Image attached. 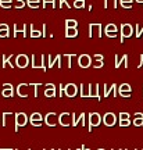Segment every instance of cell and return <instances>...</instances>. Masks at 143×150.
Returning <instances> with one entry per match:
<instances>
[{"label":"cell","instance_id":"1","mask_svg":"<svg viewBox=\"0 0 143 150\" xmlns=\"http://www.w3.org/2000/svg\"><path fill=\"white\" fill-rule=\"evenodd\" d=\"M45 60H46V56H45V54H40L39 57H36V56L33 54V56H32V67H33V70H38V68H43V70L46 71Z\"/></svg>","mask_w":143,"mask_h":150},{"label":"cell","instance_id":"2","mask_svg":"<svg viewBox=\"0 0 143 150\" xmlns=\"http://www.w3.org/2000/svg\"><path fill=\"white\" fill-rule=\"evenodd\" d=\"M133 33V27L131 24H122L121 25V43H124V39L131 38Z\"/></svg>","mask_w":143,"mask_h":150},{"label":"cell","instance_id":"3","mask_svg":"<svg viewBox=\"0 0 143 150\" xmlns=\"http://www.w3.org/2000/svg\"><path fill=\"white\" fill-rule=\"evenodd\" d=\"M45 122L47 127H56L57 124H60V115H57L56 112H49V114H46Z\"/></svg>","mask_w":143,"mask_h":150},{"label":"cell","instance_id":"4","mask_svg":"<svg viewBox=\"0 0 143 150\" xmlns=\"http://www.w3.org/2000/svg\"><path fill=\"white\" fill-rule=\"evenodd\" d=\"M101 122V115L99 112H90L89 114V131L93 129V127H99Z\"/></svg>","mask_w":143,"mask_h":150},{"label":"cell","instance_id":"5","mask_svg":"<svg viewBox=\"0 0 143 150\" xmlns=\"http://www.w3.org/2000/svg\"><path fill=\"white\" fill-rule=\"evenodd\" d=\"M28 122V117L25 112H17L16 114V131H18V128L25 127Z\"/></svg>","mask_w":143,"mask_h":150},{"label":"cell","instance_id":"6","mask_svg":"<svg viewBox=\"0 0 143 150\" xmlns=\"http://www.w3.org/2000/svg\"><path fill=\"white\" fill-rule=\"evenodd\" d=\"M78 65H79L81 68H89L90 65H92L90 56H88V54H81L79 57H78Z\"/></svg>","mask_w":143,"mask_h":150},{"label":"cell","instance_id":"7","mask_svg":"<svg viewBox=\"0 0 143 150\" xmlns=\"http://www.w3.org/2000/svg\"><path fill=\"white\" fill-rule=\"evenodd\" d=\"M60 125L61 127H72V114L69 112H61L60 114Z\"/></svg>","mask_w":143,"mask_h":150},{"label":"cell","instance_id":"8","mask_svg":"<svg viewBox=\"0 0 143 150\" xmlns=\"http://www.w3.org/2000/svg\"><path fill=\"white\" fill-rule=\"evenodd\" d=\"M103 122L106 127H114L117 122V117L114 112H106L104 117H103Z\"/></svg>","mask_w":143,"mask_h":150},{"label":"cell","instance_id":"9","mask_svg":"<svg viewBox=\"0 0 143 150\" xmlns=\"http://www.w3.org/2000/svg\"><path fill=\"white\" fill-rule=\"evenodd\" d=\"M93 85H85V83H81V97H92L93 96Z\"/></svg>","mask_w":143,"mask_h":150},{"label":"cell","instance_id":"10","mask_svg":"<svg viewBox=\"0 0 143 150\" xmlns=\"http://www.w3.org/2000/svg\"><path fill=\"white\" fill-rule=\"evenodd\" d=\"M16 61H17V67H18V68H25V67L29 64V59H28L27 54H18Z\"/></svg>","mask_w":143,"mask_h":150},{"label":"cell","instance_id":"11","mask_svg":"<svg viewBox=\"0 0 143 150\" xmlns=\"http://www.w3.org/2000/svg\"><path fill=\"white\" fill-rule=\"evenodd\" d=\"M76 85H74V83H68V85L64 86V95L68 97H74L76 96Z\"/></svg>","mask_w":143,"mask_h":150},{"label":"cell","instance_id":"12","mask_svg":"<svg viewBox=\"0 0 143 150\" xmlns=\"http://www.w3.org/2000/svg\"><path fill=\"white\" fill-rule=\"evenodd\" d=\"M118 93L122 97H131V85L129 83H122L118 88Z\"/></svg>","mask_w":143,"mask_h":150},{"label":"cell","instance_id":"13","mask_svg":"<svg viewBox=\"0 0 143 150\" xmlns=\"http://www.w3.org/2000/svg\"><path fill=\"white\" fill-rule=\"evenodd\" d=\"M42 115L39 114V112H33L31 117H29V121L33 127H42Z\"/></svg>","mask_w":143,"mask_h":150},{"label":"cell","instance_id":"14","mask_svg":"<svg viewBox=\"0 0 143 150\" xmlns=\"http://www.w3.org/2000/svg\"><path fill=\"white\" fill-rule=\"evenodd\" d=\"M104 32H106V35L108 38H114L117 36V32H118V28H117V25H114V24H108L106 27V29H104Z\"/></svg>","mask_w":143,"mask_h":150},{"label":"cell","instance_id":"15","mask_svg":"<svg viewBox=\"0 0 143 150\" xmlns=\"http://www.w3.org/2000/svg\"><path fill=\"white\" fill-rule=\"evenodd\" d=\"M95 32L97 33L99 38H101V25L100 24H90L89 25V38L93 36Z\"/></svg>","mask_w":143,"mask_h":150},{"label":"cell","instance_id":"16","mask_svg":"<svg viewBox=\"0 0 143 150\" xmlns=\"http://www.w3.org/2000/svg\"><path fill=\"white\" fill-rule=\"evenodd\" d=\"M85 118L86 115L84 112H81L79 117H76V114H72V127H76V125H85Z\"/></svg>","mask_w":143,"mask_h":150},{"label":"cell","instance_id":"17","mask_svg":"<svg viewBox=\"0 0 143 150\" xmlns=\"http://www.w3.org/2000/svg\"><path fill=\"white\" fill-rule=\"evenodd\" d=\"M103 89H104V93H103V96L104 97H108L110 96V93H113V96H117V93H115L117 85L115 83H113L110 88H107V85H103Z\"/></svg>","mask_w":143,"mask_h":150},{"label":"cell","instance_id":"18","mask_svg":"<svg viewBox=\"0 0 143 150\" xmlns=\"http://www.w3.org/2000/svg\"><path fill=\"white\" fill-rule=\"evenodd\" d=\"M27 83H21V85H18V88H17V92H18V96L20 97H28V93H27V89H28Z\"/></svg>","mask_w":143,"mask_h":150},{"label":"cell","instance_id":"19","mask_svg":"<svg viewBox=\"0 0 143 150\" xmlns=\"http://www.w3.org/2000/svg\"><path fill=\"white\" fill-rule=\"evenodd\" d=\"M78 35V28H67L65 27V36L67 38H75Z\"/></svg>","mask_w":143,"mask_h":150},{"label":"cell","instance_id":"20","mask_svg":"<svg viewBox=\"0 0 143 150\" xmlns=\"http://www.w3.org/2000/svg\"><path fill=\"white\" fill-rule=\"evenodd\" d=\"M7 64H10L11 67H14V64H13V54H11V56H8V57L3 54V63H1V68H4Z\"/></svg>","mask_w":143,"mask_h":150},{"label":"cell","instance_id":"21","mask_svg":"<svg viewBox=\"0 0 143 150\" xmlns=\"http://www.w3.org/2000/svg\"><path fill=\"white\" fill-rule=\"evenodd\" d=\"M13 29H14V33H13V36H14V38H16L20 32H22V33H24V36H25V32H27V25H24L22 28H20L18 25H14V27H13Z\"/></svg>","mask_w":143,"mask_h":150},{"label":"cell","instance_id":"22","mask_svg":"<svg viewBox=\"0 0 143 150\" xmlns=\"http://www.w3.org/2000/svg\"><path fill=\"white\" fill-rule=\"evenodd\" d=\"M45 97H54L56 96V88H49V89H45Z\"/></svg>","mask_w":143,"mask_h":150},{"label":"cell","instance_id":"23","mask_svg":"<svg viewBox=\"0 0 143 150\" xmlns=\"http://www.w3.org/2000/svg\"><path fill=\"white\" fill-rule=\"evenodd\" d=\"M40 0H27V4L29 8H39Z\"/></svg>","mask_w":143,"mask_h":150},{"label":"cell","instance_id":"24","mask_svg":"<svg viewBox=\"0 0 143 150\" xmlns=\"http://www.w3.org/2000/svg\"><path fill=\"white\" fill-rule=\"evenodd\" d=\"M40 36H42V32H40V31H38V29H35L33 25H31V38L36 39V38H40Z\"/></svg>","mask_w":143,"mask_h":150},{"label":"cell","instance_id":"25","mask_svg":"<svg viewBox=\"0 0 143 150\" xmlns=\"http://www.w3.org/2000/svg\"><path fill=\"white\" fill-rule=\"evenodd\" d=\"M122 8H132V0H120Z\"/></svg>","mask_w":143,"mask_h":150},{"label":"cell","instance_id":"26","mask_svg":"<svg viewBox=\"0 0 143 150\" xmlns=\"http://www.w3.org/2000/svg\"><path fill=\"white\" fill-rule=\"evenodd\" d=\"M1 95H3L4 97H13V96H14V89H11V88L3 89V92H1Z\"/></svg>","mask_w":143,"mask_h":150},{"label":"cell","instance_id":"27","mask_svg":"<svg viewBox=\"0 0 143 150\" xmlns=\"http://www.w3.org/2000/svg\"><path fill=\"white\" fill-rule=\"evenodd\" d=\"M121 63H125V54L124 56H115V68H120Z\"/></svg>","mask_w":143,"mask_h":150},{"label":"cell","instance_id":"28","mask_svg":"<svg viewBox=\"0 0 143 150\" xmlns=\"http://www.w3.org/2000/svg\"><path fill=\"white\" fill-rule=\"evenodd\" d=\"M0 7H3V8H11L13 3H11V0H0Z\"/></svg>","mask_w":143,"mask_h":150},{"label":"cell","instance_id":"29","mask_svg":"<svg viewBox=\"0 0 143 150\" xmlns=\"http://www.w3.org/2000/svg\"><path fill=\"white\" fill-rule=\"evenodd\" d=\"M143 35V25L139 27V25H135V36L136 38H140Z\"/></svg>","mask_w":143,"mask_h":150},{"label":"cell","instance_id":"30","mask_svg":"<svg viewBox=\"0 0 143 150\" xmlns=\"http://www.w3.org/2000/svg\"><path fill=\"white\" fill-rule=\"evenodd\" d=\"M110 4H113V8H117V0H104V8H108Z\"/></svg>","mask_w":143,"mask_h":150},{"label":"cell","instance_id":"31","mask_svg":"<svg viewBox=\"0 0 143 150\" xmlns=\"http://www.w3.org/2000/svg\"><path fill=\"white\" fill-rule=\"evenodd\" d=\"M74 7L75 8H84L85 7V0H75Z\"/></svg>","mask_w":143,"mask_h":150},{"label":"cell","instance_id":"32","mask_svg":"<svg viewBox=\"0 0 143 150\" xmlns=\"http://www.w3.org/2000/svg\"><path fill=\"white\" fill-rule=\"evenodd\" d=\"M76 25H78V22L75 21V20H67L65 21V27L67 28H75Z\"/></svg>","mask_w":143,"mask_h":150},{"label":"cell","instance_id":"33","mask_svg":"<svg viewBox=\"0 0 143 150\" xmlns=\"http://www.w3.org/2000/svg\"><path fill=\"white\" fill-rule=\"evenodd\" d=\"M11 115H13L11 112H4V114H3V118H1V124H3V127L7 125V120H8Z\"/></svg>","mask_w":143,"mask_h":150},{"label":"cell","instance_id":"34","mask_svg":"<svg viewBox=\"0 0 143 150\" xmlns=\"http://www.w3.org/2000/svg\"><path fill=\"white\" fill-rule=\"evenodd\" d=\"M132 124L135 127H143V117L142 118H133Z\"/></svg>","mask_w":143,"mask_h":150},{"label":"cell","instance_id":"35","mask_svg":"<svg viewBox=\"0 0 143 150\" xmlns=\"http://www.w3.org/2000/svg\"><path fill=\"white\" fill-rule=\"evenodd\" d=\"M8 36V28H0V38Z\"/></svg>","mask_w":143,"mask_h":150},{"label":"cell","instance_id":"36","mask_svg":"<svg viewBox=\"0 0 143 150\" xmlns=\"http://www.w3.org/2000/svg\"><path fill=\"white\" fill-rule=\"evenodd\" d=\"M16 8H24L25 7V3H24V0H17V3L14 4Z\"/></svg>","mask_w":143,"mask_h":150},{"label":"cell","instance_id":"37","mask_svg":"<svg viewBox=\"0 0 143 150\" xmlns=\"http://www.w3.org/2000/svg\"><path fill=\"white\" fill-rule=\"evenodd\" d=\"M56 0H43V8H46V4L47 3H52V7L53 8H56V3H54Z\"/></svg>","mask_w":143,"mask_h":150},{"label":"cell","instance_id":"38","mask_svg":"<svg viewBox=\"0 0 143 150\" xmlns=\"http://www.w3.org/2000/svg\"><path fill=\"white\" fill-rule=\"evenodd\" d=\"M129 124H131L129 120H120V125L121 127H129Z\"/></svg>","mask_w":143,"mask_h":150},{"label":"cell","instance_id":"39","mask_svg":"<svg viewBox=\"0 0 143 150\" xmlns=\"http://www.w3.org/2000/svg\"><path fill=\"white\" fill-rule=\"evenodd\" d=\"M103 65H104V63H103V61H100V60H96V63L93 64V67H95V68H101Z\"/></svg>","mask_w":143,"mask_h":150},{"label":"cell","instance_id":"40","mask_svg":"<svg viewBox=\"0 0 143 150\" xmlns=\"http://www.w3.org/2000/svg\"><path fill=\"white\" fill-rule=\"evenodd\" d=\"M120 120H129V114L128 112H121L120 114Z\"/></svg>","mask_w":143,"mask_h":150},{"label":"cell","instance_id":"41","mask_svg":"<svg viewBox=\"0 0 143 150\" xmlns=\"http://www.w3.org/2000/svg\"><path fill=\"white\" fill-rule=\"evenodd\" d=\"M65 57L68 59V68H71V59H72V57H75V54H67Z\"/></svg>","mask_w":143,"mask_h":150},{"label":"cell","instance_id":"42","mask_svg":"<svg viewBox=\"0 0 143 150\" xmlns=\"http://www.w3.org/2000/svg\"><path fill=\"white\" fill-rule=\"evenodd\" d=\"M93 59H95V60H100V61H103V59H104V56H103V54H95V56H93Z\"/></svg>","mask_w":143,"mask_h":150},{"label":"cell","instance_id":"43","mask_svg":"<svg viewBox=\"0 0 143 150\" xmlns=\"http://www.w3.org/2000/svg\"><path fill=\"white\" fill-rule=\"evenodd\" d=\"M142 67H143V54H140V63H139L138 68H142Z\"/></svg>","mask_w":143,"mask_h":150},{"label":"cell","instance_id":"44","mask_svg":"<svg viewBox=\"0 0 143 150\" xmlns=\"http://www.w3.org/2000/svg\"><path fill=\"white\" fill-rule=\"evenodd\" d=\"M7 88H11V89H14L11 83H4V85H3V89H7Z\"/></svg>","mask_w":143,"mask_h":150},{"label":"cell","instance_id":"45","mask_svg":"<svg viewBox=\"0 0 143 150\" xmlns=\"http://www.w3.org/2000/svg\"><path fill=\"white\" fill-rule=\"evenodd\" d=\"M142 117H143L142 112H136V114H135V118H142Z\"/></svg>","mask_w":143,"mask_h":150},{"label":"cell","instance_id":"46","mask_svg":"<svg viewBox=\"0 0 143 150\" xmlns=\"http://www.w3.org/2000/svg\"><path fill=\"white\" fill-rule=\"evenodd\" d=\"M49 88H56V86H54L53 83H47V85L45 86V89H49Z\"/></svg>","mask_w":143,"mask_h":150},{"label":"cell","instance_id":"47","mask_svg":"<svg viewBox=\"0 0 143 150\" xmlns=\"http://www.w3.org/2000/svg\"><path fill=\"white\" fill-rule=\"evenodd\" d=\"M43 35H45V36H43V38H46V24L43 25Z\"/></svg>","mask_w":143,"mask_h":150},{"label":"cell","instance_id":"48","mask_svg":"<svg viewBox=\"0 0 143 150\" xmlns=\"http://www.w3.org/2000/svg\"><path fill=\"white\" fill-rule=\"evenodd\" d=\"M0 28H8V25H6V24H0Z\"/></svg>","mask_w":143,"mask_h":150},{"label":"cell","instance_id":"49","mask_svg":"<svg viewBox=\"0 0 143 150\" xmlns=\"http://www.w3.org/2000/svg\"><path fill=\"white\" fill-rule=\"evenodd\" d=\"M1 150H13L11 147H1ZM14 150H17V149H14Z\"/></svg>","mask_w":143,"mask_h":150},{"label":"cell","instance_id":"50","mask_svg":"<svg viewBox=\"0 0 143 150\" xmlns=\"http://www.w3.org/2000/svg\"><path fill=\"white\" fill-rule=\"evenodd\" d=\"M82 149L84 150H90V149H88V147H85V146H82Z\"/></svg>","mask_w":143,"mask_h":150},{"label":"cell","instance_id":"51","mask_svg":"<svg viewBox=\"0 0 143 150\" xmlns=\"http://www.w3.org/2000/svg\"><path fill=\"white\" fill-rule=\"evenodd\" d=\"M136 1H138V3H142V4H143V0H136Z\"/></svg>","mask_w":143,"mask_h":150},{"label":"cell","instance_id":"52","mask_svg":"<svg viewBox=\"0 0 143 150\" xmlns=\"http://www.w3.org/2000/svg\"><path fill=\"white\" fill-rule=\"evenodd\" d=\"M76 150H84V149H82V147H81V149H76Z\"/></svg>","mask_w":143,"mask_h":150},{"label":"cell","instance_id":"53","mask_svg":"<svg viewBox=\"0 0 143 150\" xmlns=\"http://www.w3.org/2000/svg\"><path fill=\"white\" fill-rule=\"evenodd\" d=\"M99 150H104V149H99Z\"/></svg>","mask_w":143,"mask_h":150},{"label":"cell","instance_id":"54","mask_svg":"<svg viewBox=\"0 0 143 150\" xmlns=\"http://www.w3.org/2000/svg\"><path fill=\"white\" fill-rule=\"evenodd\" d=\"M58 150H61V149H58ZM68 150H69V149H68Z\"/></svg>","mask_w":143,"mask_h":150},{"label":"cell","instance_id":"55","mask_svg":"<svg viewBox=\"0 0 143 150\" xmlns=\"http://www.w3.org/2000/svg\"><path fill=\"white\" fill-rule=\"evenodd\" d=\"M52 150H54V149H52Z\"/></svg>","mask_w":143,"mask_h":150},{"label":"cell","instance_id":"56","mask_svg":"<svg viewBox=\"0 0 143 150\" xmlns=\"http://www.w3.org/2000/svg\"><path fill=\"white\" fill-rule=\"evenodd\" d=\"M120 150H122V149H120Z\"/></svg>","mask_w":143,"mask_h":150},{"label":"cell","instance_id":"57","mask_svg":"<svg viewBox=\"0 0 143 150\" xmlns=\"http://www.w3.org/2000/svg\"><path fill=\"white\" fill-rule=\"evenodd\" d=\"M0 150H1V149H0Z\"/></svg>","mask_w":143,"mask_h":150}]
</instances>
